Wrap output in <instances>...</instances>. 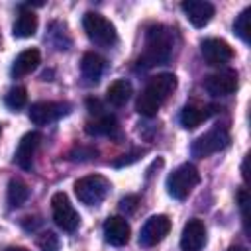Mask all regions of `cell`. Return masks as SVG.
<instances>
[{
	"instance_id": "484cf974",
	"label": "cell",
	"mask_w": 251,
	"mask_h": 251,
	"mask_svg": "<svg viewBox=\"0 0 251 251\" xmlns=\"http://www.w3.org/2000/svg\"><path fill=\"white\" fill-rule=\"evenodd\" d=\"M37 247H39L41 251H59V247H61L59 235L53 233V231H43V233H39V237H37Z\"/></svg>"
},
{
	"instance_id": "8992f818",
	"label": "cell",
	"mask_w": 251,
	"mask_h": 251,
	"mask_svg": "<svg viewBox=\"0 0 251 251\" xmlns=\"http://www.w3.org/2000/svg\"><path fill=\"white\" fill-rule=\"evenodd\" d=\"M51 210H53V220L63 231H75L80 224L78 212L73 208L69 196L65 192H55L51 198Z\"/></svg>"
},
{
	"instance_id": "8fae6325",
	"label": "cell",
	"mask_w": 251,
	"mask_h": 251,
	"mask_svg": "<svg viewBox=\"0 0 251 251\" xmlns=\"http://www.w3.org/2000/svg\"><path fill=\"white\" fill-rule=\"evenodd\" d=\"M41 143V133L39 131H29L25 133L20 143H18V149H16V155H14V163L22 169V171H31L33 167V157L37 153V147Z\"/></svg>"
},
{
	"instance_id": "f1b7e54d",
	"label": "cell",
	"mask_w": 251,
	"mask_h": 251,
	"mask_svg": "<svg viewBox=\"0 0 251 251\" xmlns=\"http://www.w3.org/2000/svg\"><path fill=\"white\" fill-rule=\"evenodd\" d=\"M141 153H143V149H141V151H133V153H129V155H124V159L116 161V167H124V165L133 163V161L137 159V155H141Z\"/></svg>"
},
{
	"instance_id": "9a60e30c",
	"label": "cell",
	"mask_w": 251,
	"mask_h": 251,
	"mask_svg": "<svg viewBox=\"0 0 251 251\" xmlns=\"http://www.w3.org/2000/svg\"><path fill=\"white\" fill-rule=\"evenodd\" d=\"M149 92H153L161 102H165L176 88V76L173 73H161V75H155L149 78L147 86H145Z\"/></svg>"
},
{
	"instance_id": "44dd1931",
	"label": "cell",
	"mask_w": 251,
	"mask_h": 251,
	"mask_svg": "<svg viewBox=\"0 0 251 251\" xmlns=\"http://www.w3.org/2000/svg\"><path fill=\"white\" fill-rule=\"evenodd\" d=\"M210 114H212V110H206L202 106H184L182 112H180V124L186 129H194L204 120H208Z\"/></svg>"
},
{
	"instance_id": "2e32d148",
	"label": "cell",
	"mask_w": 251,
	"mask_h": 251,
	"mask_svg": "<svg viewBox=\"0 0 251 251\" xmlns=\"http://www.w3.org/2000/svg\"><path fill=\"white\" fill-rule=\"evenodd\" d=\"M104 67H106V61H104L98 53L88 51V53L82 55V61H80V73H82V76L86 78V82L96 84V82L100 80L102 73H104Z\"/></svg>"
},
{
	"instance_id": "7a4b0ae2",
	"label": "cell",
	"mask_w": 251,
	"mask_h": 251,
	"mask_svg": "<svg viewBox=\"0 0 251 251\" xmlns=\"http://www.w3.org/2000/svg\"><path fill=\"white\" fill-rule=\"evenodd\" d=\"M82 27L88 35V39L102 47H112L118 41V31L114 24L96 12H86L82 18Z\"/></svg>"
},
{
	"instance_id": "83f0119b",
	"label": "cell",
	"mask_w": 251,
	"mask_h": 251,
	"mask_svg": "<svg viewBox=\"0 0 251 251\" xmlns=\"http://www.w3.org/2000/svg\"><path fill=\"white\" fill-rule=\"evenodd\" d=\"M237 200H239V208H241V214H243V226H245V231L249 233V214H247V208H249V194H247L245 188L239 190Z\"/></svg>"
},
{
	"instance_id": "52a82bcc",
	"label": "cell",
	"mask_w": 251,
	"mask_h": 251,
	"mask_svg": "<svg viewBox=\"0 0 251 251\" xmlns=\"http://www.w3.org/2000/svg\"><path fill=\"white\" fill-rule=\"evenodd\" d=\"M171 231V220L165 216V214H157V216H151L141 231H139V243L143 247H153L157 245L159 241H163Z\"/></svg>"
},
{
	"instance_id": "cb8c5ba5",
	"label": "cell",
	"mask_w": 251,
	"mask_h": 251,
	"mask_svg": "<svg viewBox=\"0 0 251 251\" xmlns=\"http://www.w3.org/2000/svg\"><path fill=\"white\" fill-rule=\"evenodd\" d=\"M233 31L241 41H245V43L251 41V8H245L237 16V20L233 22Z\"/></svg>"
},
{
	"instance_id": "ac0fdd59",
	"label": "cell",
	"mask_w": 251,
	"mask_h": 251,
	"mask_svg": "<svg viewBox=\"0 0 251 251\" xmlns=\"http://www.w3.org/2000/svg\"><path fill=\"white\" fill-rule=\"evenodd\" d=\"M35 31H37V16L31 10H22L14 22V27H12L14 37L25 39V37L35 35Z\"/></svg>"
},
{
	"instance_id": "30bf717a",
	"label": "cell",
	"mask_w": 251,
	"mask_h": 251,
	"mask_svg": "<svg viewBox=\"0 0 251 251\" xmlns=\"http://www.w3.org/2000/svg\"><path fill=\"white\" fill-rule=\"evenodd\" d=\"M204 88L212 96H227L237 88V73L231 69H226V71L208 75L204 78Z\"/></svg>"
},
{
	"instance_id": "ba28073f",
	"label": "cell",
	"mask_w": 251,
	"mask_h": 251,
	"mask_svg": "<svg viewBox=\"0 0 251 251\" xmlns=\"http://www.w3.org/2000/svg\"><path fill=\"white\" fill-rule=\"evenodd\" d=\"M69 108L71 106L63 102H35L29 106V120L35 126H47L69 114Z\"/></svg>"
},
{
	"instance_id": "7402d4cb",
	"label": "cell",
	"mask_w": 251,
	"mask_h": 251,
	"mask_svg": "<svg viewBox=\"0 0 251 251\" xmlns=\"http://www.w3.org/2000/svg\"><path fill=\"white\" fill-rule=\"evenodd\" d=\"M161 104H163V102H161L153 92H149L147 88H143L141 94H139L137 100H135V110H137L141 116H145V118H153V116L159 112Z\"/></svg>"
},
{
	"instance_id": "277c9868",
	"label": "cell",
	"mask_w": 251,
	"mask_h": 251,
	"mask_svg": "<svg viewBox=\"0 0 251 251\" xmlns=\"http://www.w3.org/2000/svg\"><path fill=\"white\" fill-rule=\"evenodd\" d=\"M110 192V180L102 175H88L75 182L76 198L86 206H98Z\"/></svg>"
},
{
	"instance_id": "9c48e42d",
	"label": "cell",
	"mask_w": 251,
	"mask_h": 251,
	"mask_svg": "<svg viewBox=\"0 0 251 251\" xmlns=\"http://www.w3.org/2000/svg\"><path fill=\"white\" fill-rule=\"evenodd\" d=\"M200 51H202L204 61L212 67H222V65L229 63L231 57H233V49L224 39H218V37L204 39L200 43Z\"/></svg>"
},
{
	"instance_id": "5b68a950",
	"label": "cell",
	"mask_w": 251,
	"mask_h": 251,
	"mask_svg": "<svg viewBox=\"0 0 251 251\" xmlns=\"http://www.w3.org/2000/svg\"><path fill=\"white\" fill-rule=\"evenodd\" d=\"M229 141H231V139H229V133H227L226 127H214V129H210L208 133H204V135H200V137H196V139L192 141L190 153H192L194 157L204 159V157H208V155H212V153H218V151L226 149V147L229 145Z\"/></svg>"
},
{
	"instance_id": "d6986e66",
	"label": "cell",
	"mask_w": 251,
	"mask_h": 251,
	"mask_svg": "<svg viewBox=\"0 0 251 251\" xmlns=\"http://www.w3.org/2000/svg\"><path fill=\"white\" fill-rule=\"evenodd\" d=\"M133 88H131V82L126 80V78H120V80H114L108 90H106V100L112 104V106H124L129 96H131Z\"/></svg>"
},
{
	"instance_id": "d4e9b609",
	"label": "cell",
	"mask_w": 251,
	"mask_h": 251,
	"mask_svg": "<svg viewBox=\"0 0 251 251\" xmlns=\"http://www.w3.org/2000/svg\"><path fill=\"white\" fill-rule=\"evenodd\" d=\"M4 102H6V106H8L12 112H18V110L24 108L25 102H27V90H25L24 86H14V88L8 90Z\"/></svg>"
},
{
	"instance_id": "ffe728a7",
	"label": "cell",
	"mask_w": 251,
	"mask_h": 251,
	"mask_svg": "<svg viewBox=\"0 0 251 251\" xmlns=\"http://www.w3.org/2000/svg\"><path fill=\"white\" fill-rule=\"evenodd\" d=\"M116 131H118V120L114 116H110V114L100 116L94 122L86 124V133L88 135H106V137H110Z\"/></svg>"
},
{
	"instance_id": "4fadbf2b",
	"label": "cell",
	"mask_w": 251,
	"mask_h": 251,
	"mask_svg": "<svg viewBox=\"0 0 251 251\" xmlns=\"http://www.w3.org/2000/svg\"><path fill=\"white\" fill-rule=\"evenodd\" d=\"M102 229H104V239L110 245H114V247H122V245H126L129 241L131 229H129L127 220L122 218V216H110L104 222V227Z\"/></svg>"
},
{
	"instance_id": "e0dca14e",
	"label": "cell",
	"mask_w": 251,
	"mask_h": 251,
	"mask_svg": "<svg viewBox=\"0 0 251 251\" xmlns=\"http://www.w3.org/2000/svg\"><path fill=\"white\" fill-rule=\"evenodd\" d=\"M41 55L37 49H24L12 63V75L14 76H25L31 71H35V67L39 65Z\"/></svg>"
},
{
	"instance_id": "4dcf8cb0",
	"label": "cell",
	"mask_w": 251,
	"mask_h": 251,
	"mask_svg": "<svg viewBox=\"0 0 251 251\" xmlns=\"http://www.w3.org/2000/svg\"><path fill=\"white\" fill-rule=\"evenodd\" d=\"M227 251H247V249H245V247H241V245H231Z\"/></svg>"
},
{
	"instance_id": "5bb4252c",
	"label": "cell",
	"mask_w": 251,
	"mask_h": 251,
	"mask_svg": "<svg viewBox=\"0 0 251 251\" xmlns=\"http://www.w3.org/2000/svg\"><path fill=\"white\" fill-rule=\"evenodd\" d=\"M182 12L186 14V20L194 25V27H204L210 24V20L214 18V6L210 2L204 0H188L180 4Z\"/></svg>"
},
{
	"instance_id": "3957f363",
	"label": "cell",
	"mask_w": 251,
	"mask_h": 251,
	"mask_svg": "<svg viewBox=\"0 0 251 251\" xmlns=\"http://www.w3.org/2000/svg\"><path fill=\"white\" fill-rule=\"evenodd\" d=\"M198 182H200L198 169L194 165H190V163H184V165L176 167L167 176V192L175 200H184Z\"/></svg>"
},
{
	"instance_id": "4316f807",
	"label": "cell",
	"mask_w": 251,
	"mask_h": 251,
	"mask_svg": "<svg viewBox=\"0 0 251 251\" xmlns=\"http://www.w3.org/2000/svg\"><path fill=\"white\" fill-rule=\"evenodd\" d=\"M137 206H139V196H135V194L124 196V198L120 200V212H124L126 216L133 214V212L137 210Z\"/></svg>"
},
{
	"instance_id": "603a6c76",
	"label": "cell",
	"mask_w": 251,
	"mask_h": 251,
	"mask_svg": "<svg viewBox=\"0 0 251 251\" xmlns=\"http://www.w3.org/2000/svg\"><path fill=\"white\" fill-rule=\"evenodd\" d=\"M27 198H29L27 184L20 178H12L8 182V204H10V208H20Z\"/></svg>"
},
{
	"instance_id": "7c38bea8",
	"label": "cell",
	"mask_w": 251,
	"mask_h": 251,
	"mask_svg": "<svg viewBox=\"0 0 251 251\" xmlns=\"http://www.w3.org/2000/svg\"><path fill=\"white\" fill-rule=\"evenodd\" d=\"M206 243V226L202 220L192 218L184 224L182 235H180V247L182 251H200Z\"/></svg>"
},
{
	"instance_id": "f546056e",
	"label": "cell",
	"mask_w": 251,
	"mask_h": 251,
	"mask_svg": "<svg viewBox=\"0 0 251 251\" xmlns=\"http://www.w3.org/2000/svg\"><path fill=\"white\" fill-rule=\"evenodd\" d=\"M4 251H29V249H25V247H6Z\"/></svg>"
},
{
	"instance_id": "6da1fadb",
	"label": "cell",
	"mask_w": 251,
	"mask_h": 251,
	"mask_svg": "<svg viewBox=\"0 0 251 251\" xmlns=\"http://www.w3.org/2000/svg\"><path fill=\"white\" fill-rule=\"evenodd\" d=\"M173 55V33L169 27L157 24L151 25L145 33V49L139 57L141 67H157L165 65Z\"/></svg>"
}]
</instances>
